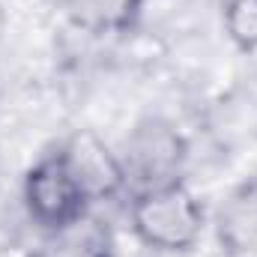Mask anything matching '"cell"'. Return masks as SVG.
<instances>
[{
	"instance_id": "5b68a950",
	"label": "cell",
	"mask_w": 257,
	"mask_h": 257,
	"mask_svg": "<svg viewBox=\"0 0 257 257\" xmlns=\"http://www.w3.org/2000/svg\"><path fill=\"white\" fill-rule=\"evenodd\" d=\"M215 233L227 257H257V180L227 194L215 218Z\"/></svg>"
},
{
	"instance_id": "3957f363",
	"label": "cell",
	"mask_w": 257,
	"mask_h": 257,
	"mask_svg": "<svg viewBox=\"0 0 257 257\" xmlns=\"http://www.w3.org/2000/svg\"><path fill=\"white\" fill-rule=\"evenodd\" d=\"M87 197L75 177L69 174L60 153L42 156L24 177V206L27 215L42 227V230H69L72 224H81L87 212Z\"/></svg>"
},
{
	"instance_id": "7a4b0ae2",
	"label": "cell",
	"mask_w": 257,
	"mask_h": 257,
	"mask_svg": "<svg viewBox=\"0 0 257 257\" xmlns=\"http://www.w3.org/2000/svg\"><path fill=\"white\" fill-rule=\"evenodd\" d=\"M186 138L162 117H147L128 132L123 147L126 189L132 194L180 183L186 165Z\"/></svg>"
},
{
	"instance_id": "52a82bcc",
	"label": "cell",
	"mask_w": 257,
	"mask_h": 257,
	"mask_svg": "<svg viewBox=\"0 0 257 257\" xmlns=\"http://www.w3.org/2000/svg\"><path fill=\"white\" fill-rule=\"evenodd\" d=\"M224 30L239 51H257V0H227Z\"/></svg>"
},
{
	"instance_id": "8992f818",
	"label": "cell",
	"mask_w": 257,
	"mask_h": 257,
	"mask_svg": "<svg viewBox=\"0 0 257 257\" xmlns=\"http://www.w3.org/2000/svg\"><path fill=\"white\" fill-rule=\"evenodd\" d=\"M141 3L144 0H69L75 21L96 33L128 30L141 15Z\"/></svg>"
},
{
	"instance_id": "277c9868",
	"label": "cell",
	"mask_w": 257,
	"mask_h": 257,
	"mask_svg": "<svg viewBox=\"0 0 257 257\" xmlns=\"http://www.w3.org/2000/svg\"><path fill=\"white\" fill-rule=\"evenodd\" d=\"M57 153L90 203L111 200V197L126 192V171H123L120 156L93 128L72 132L57 147Z\"/></svg>"
},
{
	"instance_id": "6da1fadb",
	"label": "cell",
	"mask_w": 257,
	"mask_h": 257,
	"mask_svg": "<svg viewBox=\"0 0 257 257\" xmlns=\"http://www.w3.org/2000/svg\"><path fill=\"white\" fill-rule=\"evenodd\" d=\"M132 230L156 251H189L203 233V206L180 180L132 194Z\"/></svg>"
}]
</instances>
